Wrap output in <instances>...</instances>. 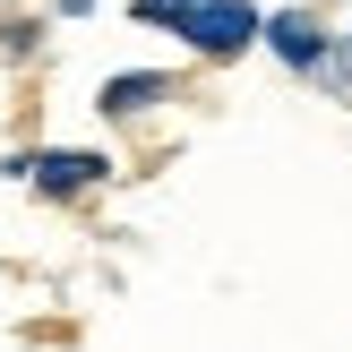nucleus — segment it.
I'll list each match as a JSON object with an SVG mask.
<instances>
[{"label":"nucleus","mask_w":352,"mask_h":352,"mask_svg":"<svg viewBox=\"0 0 352 352\" xmlns=\"http://www.w3.org/2000/svg\"><path fill=\"white\" fill-rule=\"evenodd\" d=\"M138 17H146V26H172L189 52H206V60H232V52L267 43V17H258L250 0H138Z\"/></svg>","instance_id":"obj_1"},{"label":"nucleus","mask_w":352,"mask_h":352,"mask_svg":"<svg viewBox=\"0 0 352 352\" xmlns=\"http://www.w3.org/2000/svg\"><path fill=\"white\" fill-rule=\"evenodd\" d=\"M17 181H34L43 198H78V189H103L112 181V164H103L95 146H43V155H17Z\"/></svg>","instance_id":"obj_2"},{"label":"nucleus","mask_w":352,"mask_h":352,"mask_svg":"<svg viewBox=\"0 0 352 352\" xmlns=\"http://www.w3.org/2000/svg\"><path fill=\"white\" fill-rule=\"evenodd\" d=\"M267 52H275L284 69H301V78L336 60V43H327V26H318L309 9H275V17H267Z\"/></svg>","instance_id":"obj_3"},{"label":"nucleus","mask_w":352,"mask_h":352,"mask_svg":"<svg viewBox=\"0 0 352 352\" xmlns=\"http://www.w3.org/2000/svg\"><path fill=\"white\" fill-rule=\"evenodd\" d=\"M172 95V78H164V69H120V78H103V112H112V120H138V112H155V103H164Z\"/></svg>","instance_id":"obj_4"},{"label":"nucleus","mask_w":352,"mask_h":352,"mask_svg":"<svg viewBox=\"0 0 352 352\" xmlns=\"http://www.w3.org/2000/svg\"><path fill=\"white\" fill-rule=\"evenodd\" d=\"M327 78H336V86H352V43L336 52V60H327Z\"/></svg>","instance_id":"obj_5"}]
</instances>
